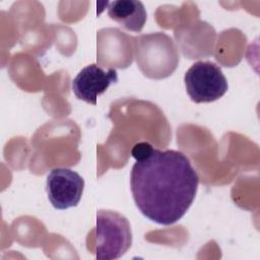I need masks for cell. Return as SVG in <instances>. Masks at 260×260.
<instances>
[{"instance_id":"cell-2","label":"cell","mask_w":260,"mask_h":260,"mask_svg":"<svg viewBox=\"0 0 260 260\" xmlns=\"http://www.w3.org/2000/svg\"><path fill=\"white\" fill-rule=\"evenodd\" d=\"M134 40L136 62L145 76L160 79L173 73L179 62V54L169 36L154 32Z\"/></svg>"},{"instance_id":"cell-7","label":"cell","mask_w":260,"mask_h":260,"mask_svg":"<svg viewBox=\"0 0 260 260\" xmlns=\"http://www.w3.org/2000/svg\"><path fill=\"white\" fill-rule=\"evenodd\" d=\"M108 15L127 30L139 32L146 21V10L140 1L118 0L109 3Z\"/></svg>"},{"instance_id":"cell-1","label":"cell","mask_w":260,"mask_h":260,"mask_svg":"<svg viewBox=\"0 0 260 260\" xmlns=\"http://www.w3.org/2000/svg\"><path fill=\"white\" fill-rule=\"evenodd\" d=\"M136 162L130 173V188L139 211L148 219L170 225L181 219L191 206L199 178L181 151L159 150L147 142L131 150Z\"/></svg>"},{"instance_id":"cell-3","label":"cell","mask_w":260,"mask_h":260,"mask_svg":"<svg viewBox=\"0 0 260 260\" xmlns=\"http://www.w3.org/2000/svg\"><path fill=\"white\" fill-rule=\"evenodd\" d=\"M131 244V226L124 215L105 209L96 212L94 254L98 259H118L128 251Z\"/></svg>"},{"instance_id":"cell-4","label":"cell","mask_w":260,"mask_h":260,"mask_svg":"<svg viewBox=\"0 0 260 260\" xmlns=\"http://www.w3.org/2000/svg\"><path fill=\"white\" fill-rule=\"evenodd\" d=\"M184 82L188 95L197 104L214 102L229 88L221 68L210 61L195 62L186 71Z\"/></svg>"},{"instance_id":"cell-5","label":"cell","mask_w":260,"mask_h":260,"mask_svg":"<svg viewBox=\"0 0 260 260\" xmlns=\"http://www.w3.org/2000/svg\"><path fill=\"white\" fill-rule=\"evenodd\" d=\"M83 189V178L73 170L55 168L47 176V195L56 209L64 210L76 206L81 199Z\"/></svg>"},{"instance_id":"cell-6","label":"cell","mask_w":260,"mask_h":260,"mask_svg":"<svg viewBox=\"0 0 260 260\" xmlns=\"http://www.w3.org/2000/svg\"><path fill=\"white\" fill-rule=\"evenodd\" d=\"M117 81L118 74L115 68L106 71L96 64H89L83 67L73 79L72 91L78 100L96 105L98 96Z\"/></svg>"}]
</instances>
